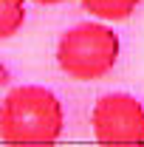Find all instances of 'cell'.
Segmentation results:
<instances>
[{"label": "cell", "mask_w": 144, "mask_h": 147, "mask_svg": "<svg viewBox=\"0 0 144 147\" xmlns=\"http://www.w3.org/2000/svg\"><path fill=\"white\" fill-rule=\"evenodd\" d=\"M62 130V102L42 85L11 88L0 102V142L6 144H54Z\"/></svg>", "instance_id": "1"}, {"label": "cell", "mask_w": 144, "mask_h": 147, "mask_svg": "<svg viewBox=\"0 0 144 147\" xmlns=\"http://www.w3.org/2000/svg\"><path fill=\"white\" fill-rule=\"evenodd\" d=\"M119 34L102 20H90L68 28L57 42V65L68 79L96 82L119 62Z\"/></svg>", "instance_id": "2"}, {"label": "cell", "mask_w": 144, "mask_h": 147, "mask_svg": "<svg viewBox=\"0 0 144 147\" xmlns=\"http://www.w3.org/2000/svg\"><path fill=\"white\" fill-rule=\"evenodd\" d=\"M90 127L102 144H144V105L130 93H105L93 105Z\"/></svg>", "instance_id": "3"}, {"label": "cell", "mask_w": 144, "mask_h": 147, "mask_svg": "<svg viewBox=\"0 0 144 147\" xmlns=\"http://www.w3.org/2000/svg\"><path fill=\"white\" fill-rule=\"evenodd\" d=\"M141 0H82V9L102 23H122L127 20Z\"/></svg>", "instance_id": "4"}, {"label": "cell", "mask_w": 144, "mask_h": 147, "mask_svg": "<svg viewBox=\"0 0 144 147\" xmlns=\"http://www.w3.org/2000/svg\"><path fill=\"white\" fill-rule=\"evenodd\" d=\"M26 23V0H0V40H9Z\"/></svg>", "instance_id": "5"}, {"label": "cell", "mask_w": 144, "mask_h": 147, "mask_svg": "<svg viewBox=\"0 0 144 147\" xmlns=\"http://www.w3.org/2000/svg\"><path fill=\"white\" fill-rule=\"evenodd\" d=\"M40 6H59V3H65V0H34Z\"/></svg>", "instance_id": "6"}]
</instances>
